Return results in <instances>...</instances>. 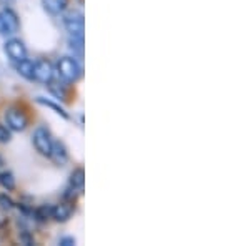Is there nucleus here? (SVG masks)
Instances as JSON below:
<instances>
[{"label":"nucleus","mask_w":250,"mask_h":246,"mask_svg":"<svg viewBox=\"0 0 250 246\" xmlns=\"http://www.w3.org/2000/svg\"><path fill=\"white\" fill-rule=\"evenodd\" d=\"M48 87H50V92H52V94L55 95V98L63 100V102H65V100H67L65 85H60V83H54V80H52V82L48 83Z\"/></svg>","instance_id":"obj_16"},{"label":"nucleus","mask_w":250,"mask_h":246,"mask_svg":"<svg viewBox=\"0 0 250 246\" xmlns=\"http://www.w3.org/2000/svg\"><path fill=\"white\" fill-rule=\"evenodd\" d=\"M32 215H34V218L39 223H43L48 218H52V207L50 205H42V207L35 208L34 211H32Z\"/></svg>","instance_id":"obj_15"},{"label":"nucleus","mask_w":250,"mask_h":246,"mask_svg":"<svg viewBox=\"0 0 250 246\" xmlns=\"http://www.w3.org/2000/svg\"><path fill=\"white\" fill-rule=\"evenodd\" d=\"M5 123L7 128L10 132H25L27 127H29V116H27L25 112L19 107H10L5 110Z\"/></svg>","instance_id":"obj_3"},{"label":"nucleus","mask_w":250,"mask_h":246,"mask_svg":"<svg viewBox=\"0 0 250 246\" xmlns=\"http://www.w3.org/2000/svg\"><path fill=\"white\" fill-rule=\"evenodd\" d=\"M0 207H2L3 209H7V211H10V209L15 208V203H14V200H12L10 196L0 195Z\"/></svg>","instance_id":"obj_17"},{"label":"nucleus","mask_w":250,"mask_h":246,"mask_svg":"<svg viewBox=\"0 0 250 246\" xmlns=\"http://www.w3.org/2000/svg\"><path fill=\"white\" fill-rule=\"evenodd\" d=\"M17 72L20 76H23L25 80H29V82H34V62L29 58H23L17 62Z\"/></svg>","instance_id":"obj_12"},{"label":"nucleus","mask_w":250,"mask_h":246,"mask_svg":"<svg viewBox=\"0 0 250 246\" xmlns=\"http://www.w3.org/2000/svg\"><path fill=\"white\" fill-rule=\"evenodd\" d=\"M3 50H5V54L9 55V58L12 60V62H15V63L20 62V60H23V58H27V55H29L25 43H23L20 38H14V37L7 40Z\"/></svg>","instance_id":"obj_7"},{"label":"nucleus","mask_w":250,"mask_h":246,"mask_svg":"<svg viewBox=\"0 0 250 246\" xmlns=\"http://www.w3.org/2000/svg\"><path fill=\"white\" fill-rule=\"evenodd\" d=\"M35 102H37L39 105H43V107L50 108V110H54L55 114H57V115H60V116H62V118H65V120H68V118H70V115H68L67 112L63 110V107H60L59 103L52 102V100H48V98H43V96H37V98H35Z\"/></svg>","instance_id":"obj_13"},{"label":"nucleus","mask_w":250,"mask_h":246,"mask_svg":"<svg viewBox=\"0 0 250 246\" xmlns=\"http://www.w3.org/2000/svg\"><path fill=\"white\" fill-rule=\"evenodd\" d=\"M68 187H72L77 193L83 191V187H85V171H83V168H75V170L70 173Z\"/></svg>","instance_id":"obj_11"},{"label":"nucleus","mask_w":250,"mask_h":246,"mask_svg":"<svg viewBox=\"0 0 250 246\" xmlns=\"http://www.w3.org/2000/svg\"><path fill=\"white\" fill-rule=\"evenodd\" d=\"M63 27L68 32L70 38H82L83 32H85V20H83V14L80 10H65L62 17Z\"/></svg>","instance_id":"obj_2"},{"label":"nucleus","mask_w":250,"mask_h":246,"mask_svg":"<svg viewBox=\"0 0 250 246\" xmlns=\"http://www.w3.org/2000/svg\"><path fill=\"white\" fill-rule=\"evenodd\" d=\"M10 140H12V132L5 125L0 123V143H9Z\"/></svg>","instance_id":"obj_18"},{"label":"nucleus","mask_w":250,"mask_h":246,"mask_svg":"<svg viewBox=\"0 0 250 246\" xmlns=\"http://www.w3.org/2000/svg\"><path fill=\"white\" fill-rule=\"evenodd\" d=\"M20 29V20L19 15L15 14V10H12L10 7L0 10V35L3 37H12L15 35Z\"/></svg>","instance_id":"obj_4"},{"label":"nucleus","mask_w":250,"mask_h":246,"mask_svg":"<svg viewBox=\"0 0 250 246\" xmlns=\"http://www.w3.org/2000/svg\"><path fill=\"white\" fill-rule=\"evenodd\" d=\"M55 165H65L68 161V150L65 147V143L60 142V140H54V145H52V151H50V156Z\"/></svg>","instance_id":"obj_9"},{"label":"nucleus","mask_w":250,"mask_h":246,"mask_svg":"<svg viewBox=\"0 0 250 246\" xmlns=\"http://www.w3.org/2000/svg\"><path fill=\"white\" fill-rule=\"evenodd\" d=\"M0 185H2L3 188L7 189V191H14L15 187H17V183H15V176L12 171H2L0 173Z\"/></svg>","instance_id":"obj_14"},{"label":"nucleus","mask_w":250,"mask_h":246,"mask_svg":"<svg viewBox=\"0 0 250 246\" xmlns=\"http://www.w3.org/2000/svg\"><path fill=\"white\" fill-rule=\"evenodd\" d=\"M55 74L59 75V78L65 83H77L82 78V65L79 63V60L70 55L60 57L57 60V67H55Z\"/></svg>","instance_id":"obj_1"},{"label":"nucleus","mask_w":250,"mask_h":246,"mask_svg":"<svg viewBox=\"0 0 250 246\" xmlns=\"http://www.w3.org/2000/svg\"><path fill=\"white\" fill-rule=\"evenodd\" d=\"M20 241L25 245H34V238L30 236L29 229H22V231H20Z\"/></svg>","instance_id":"obj_19"},{"label":"nucleus","mask_w":250,"mask_h":246,"mask_svg":"<svg viewBox=\"0 0 250 246\" xmlns=\"http://www.w3.org/2000/svg\"><path fill=\"white\" fill-rule=\"evenodd\" d=\"M32 143H34L35 150L43 156H50L52 145H54V138H52V133L48 132L45 127H37L32 135Z\"/></svg>","instance_id":"obj_5"},{"label":"nucleus","mask_w":250,"mask_h":246,"mask_svg":"<svg viewBox=\"0 0 250 246\" xmlns=\"http://www.w3.org/2000/svg\"><path fill=\"white\" fill-rule=\"evenodd\" d=\"M40 2H42V7L47 14L60 15L67 10L68 2H70V0H40Z\"/></svg>","instance_id":"obj_10"},{"label":"nucleus","mask_w":250,"mask_h":246,"mask_svg":"<svg viewBox=\"0 0 250 246\" xmlns=\"http://www.w3.org/2000/svg\"><path fill=\"white\" fill-rule=\"evenodd\" d=\"M75 211V203L74 201H68V200H62L60 203L54 205L52 207V218L59 223H65L72 218Z\"/></svg>","instance_id":"obj_8"},{"label":"nucleus","mask_w":250,"mask_h":246,"mask_svg":"<svg viewBox=\"0 0 250 246\" xmlns=\"http://www.w3.org/2000/svg\"><path fill=\"white\" fill-rule=\"evenodd\" d=\"M59 245H62V246H74L75 240H74V238H60Z\"/></svg>","instance_id":"obj_20"},{"label":"nucleus","mask_w":250,"mask_h":246,"mask_svg":"<svg viewBox=\"0 0 250 246\" xmlns=\"http://www.w3.org/2000/svg\"><path fill=\"white\" fill-rule=\"evenodd\" d=\"M55 78V68L47 58H39L34 62V80L48 85Z\"/></svg>","instance_id":"obj_6"}]
</instances>
